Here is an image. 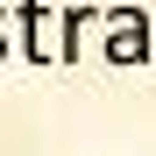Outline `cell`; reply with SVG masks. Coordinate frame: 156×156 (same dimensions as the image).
<instances>
[{
    "instance_id": "obj_1",
    "label": "cell",
    "mask_w": 156,
    "mask_h": 156,
    "mask_svg": "<svg viewBox=\"0 0 156 156\" xmlns=\"http://www.w3.org/2000/svg\"><path fill=\"white\" fill-rule=\"evenodd\" d=\"M107 57L114 64L149 57V14L142 7H107Z\"/></svg>"
},
{
    "instance_id": "obj_2",
    "label": "cell",
    "mask_w": 156,
    "mask_h": 156,
    "mask_svg": "<svg viewBox=\"0 0 156 156\" xmlns=\"http://www.w3.org/2000/svg\"><path fill=\"white\" fill-rule=\"evenodd\" d=\"M78 50H85V7H71V14H64V43H57V57L78 64Z\"/></svg>"
},
{
    "instance_id": "obj_3",
    "label": "cell",
    "mask_w": 156,
    "mask_h": 156,
    "mask_svg": "<svg viewBox=\"0 0 156 156\" xmlns=\"http://www.w3.org/2000/svg\"><path fill=\"white\" fill-rule=\"evenodd\" d=\"M21 43H29V57H43V7L36 0L21 7Z\"/></svg>"
}]
</instances>
